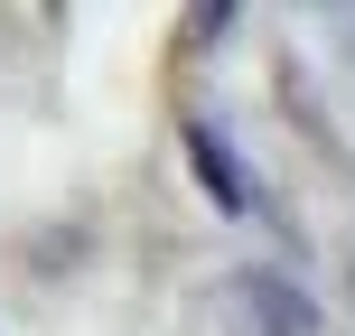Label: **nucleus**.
I'll return each mask as SVG.
<instances>
[{
	"label": "nucleus",
	"mask_w": 355,
	"mask_h": 336,
	"mask_svg": "<svg viewBox=\"0 0 355 336\" xmlns=\"http://www.w3.org/2000/svg\"><path fill=\"white\" fill-rule=\"evenodd\" d=\"M234 318H243L252 336H318L309 299L290 281H271V271H243V281H234Z\"/></svg>",
	"instance_id": "nucleus-1"
},
{
	"label": "nucleus",
	"mask_w": 355,
	"mask_h": 336,
	"mask_svg": "<svg viewBox=\"0 0 355 336\" xmlns=\"http://www.w3.org/2000/svg\"><path fill=\"white\" fill-rule=\"evenodd\" d=\"M187 150H196V168H206V187L225 196V206H243V177H234V159H225V141H215V131H187Z\"/></svg>",
	"instance_id": "nucleus-2"
}]
</instances>
